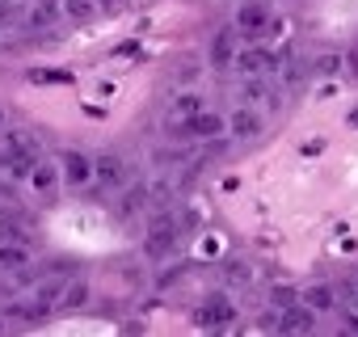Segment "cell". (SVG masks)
<instances>
[{"label":"cell","mask_w":358,"mask_h":337,"mask_svg":"<svg viewBox=\"0 0 358 337\" xmlns=\"http://www.w3.org/2000/svg\"><path fill=\"white\" fill-rule=\"evenodd\" d=\"M299 299H303L312 312H337V291H333L329 282H312V287H303Z\"/></svg>","instance_id":"cell-11"},{"label":"cell","mask_w":358,"mask_h":337,"mask_svg":"<svg viewBox=\"0 0 358 337\" xmlns=\"http://www.w3.org/2000/svg\"><path fill=\"white\" fill-rule=\"evenodd\" d=\"M199 110H207V101H203L199 93H182V97H173V106H169V122L190 118V114H199Z\"/></svg>","instance_id":"cell-15"},{"label":"cell","mask_w":358,"mask_h":337,"mask_svg":"<svg viewBox=\"0 0 358 337\" xmlns=\"http://www.w3.org/2000/svg\"><path fill=\"white\" fill-rule=\"evenodd\" d=\"M224 278H228V282H236V287H245L253 274H249V266H245V261H228V266H224Z\"/></svg>","instance_id":"cell-24"},{"label":"cell","mask_w":358,"mask_h":337,"mask_svg":"<svg viewBox=\"0 0 358 337\" xmlns=\"http://www.w3.org/2000/svg\"><path fill=\"white\" fill-rule=\"evenodd\" d=\"M173 249H177V232H148V245H143L148 257H169Z\"/></svg>","instance_id":"cell-18"},{"label":"cell","mask_w":358,"mask_h":337,"mask_svg":"<svg viewBox=\"0 0 358 337\" xmlns=\"http://www.w3.org/2000/svg\"><path fill=\"white\" fill-rule=\"evenodd\" d=\"M262 114L253 110V106H236L232 110V118H228V131H232V139H257L262 135Z\"/></svg>","instance_id":"cell-9"},{"label":"cell","mask_w":358,"mask_h":337,"mask_svg":"<svg viewBox=\"0 0 358 337\" xmlns=\"http://www.w3.org/2000/svg\"><path fill=\"white\" fill-rule=\"evenodd\" d=\"M341 68H345V59H341V55H333V51H329V55H320V59L312 64V72H316V76H337Z\"/></svg>","instance_id":"cell-23"},{"label":"cell","mask_w":358,"mask_h":337,"mask_svg":"<svg viewBox=\"0 0 358 337\" xmlns=\"http://www.w3.org/2000/svg\"><path fill=\"white\" fill-rule=\"evenodd\" d=\"M59 178H64V173H59V164H51V160H43V156H38L34 168H30V186H34L38 194H51V190L59 186Z\"/></svg>","instance_id":"cell-12"},{"label":"cell","mask_w":358,"mask_h":337,"mask_svg":"<svg viewBox=\"0 0 358 337\" xmlns=\"http://www.w3.org/2000/svg\"><path fill=\"white\" fill-rule=\"evenodd\" d=\"M0 122H5V110H0Z\"/></svg>","instance_id":"cell-30"},{"label":"cell","mask_w":358,"mask_h":337,"mask_svg":"<svg viewBox=\"0 0 358 337\" xmlns=\"http://www.w3.org/2000/svg\"><path fill=\"white\" fill-rule=\"evenodd\" d=\"M274 68H278V55L270 47H245L236 55V72L241 76H270Z\"/></svg>","instance_id":"cell-3"},{"label":"cell","mask_w":358,"mask_h":337,"mask_svg":"<svg viewBox=\"0 0 358 337\" xmlns=\"http://www.w3.org/2000/svg\"><path fill=\"white\" fill-rule=\"evenodd\" d=\"M89 303V287L76 278L72 287H64V295H59V308H68V312H76V308H85Z\"/></svg>","instance_id":"cell-20"},{"label":"cell","mask_w":358,"mask_h":337,"mask_svg":"<svg viewBox=\"0 0 358 337\" xmlns=\"http://www.w3.org/2000/svg\"><path fill=\"white\" fill-rule=\"evenodd\" d=\"M143 207H148V186H135V190L122 194V207H118V211H122V215H135V211H143Z\"/></svg>","instance_id":"cell-22"},{"label":"cell","mask_w":358,"mask_h":337,"mask_svg":"<svg viewBox=\"0 0 358 337\" xmlns=\"http://www.w3.org/2000/svg\"><path fill=\"white\" fill-rule=\"evenodd\" d=\"M59 17V0H34L30 5V26H51Z\"/></svg>","instance_id":"cell-19"},{"label":"cell","mask_w":358,"mask_h":337,"mask_svg":"<svg viewBox=\"0 0 358 337\" xmlns=\"http://www.w3.org/2000/svg\"><path fill=\"white\" fill-rule=\"evenodd\" d=\"M350 127H358V110H354V114H350Z\"/></svg>","instance_id":"cell-28"},{"label":"cell","mask_w":358,"mask_h":337,"mask_svg":"<svg viewBox=\"0 0 358 337\" xmlns=\"http://www.w3.org/2000/svg\"><path fill=\"white\" fill-rule=\"evenodd\" d=\"M345 64H350V76H358V51H350V55H345Z\"/></svg>","instance_id":"cell-27"},{"label":"cell","mask_w":358,"mask_h":337,"mask_svg":"<svg viewBox=\"0 0 358 337\" xmlns=\"http://www.w3.org/2000/svg\"><path fill=\"white\" fill-rule=\"evenodd\" d=\"M236 55H241V47H236V26H224V30L211 38V68H215V72H228V68H236Z\"/></svg>","instance_id":"cell-5"},{"label":"cell","mask_w":358,"mask_h":337,"mask_svg":"<svg viewBox=\"0 0 358 337\" xmlns=\"http://www.w3.org/2000/svg\"><path fill=\"white\" fill-rule=\"evenodd\" d=\"M333 291H337V308H341V312H358V278L345 274V278L333 282Z\"/></svg>","instance_id":"cell-17"},{"label":"cell","mask_w":358,"mask_h":337,"mask_svg":"<svg viewBox=\"0 0 358 337\" xmlns=\"http://www.w3.org/2000/svg\"><path fill=\"white\" fill-rule=\"evenodd\" d=\"M194 320H199L203 329H224V324L236 320V299L224 295V291H211V295L203 299V308L194 312Z\"/></svg>","instance_id":"cell-2"},{"label":"cell","mask_w":358,"mask_h":337,"mask_svg":"<svg viewBox=\"0 0 358 337\" xmlns=\"http://www.w3.org/2000/svg\"><path fill=\"white\" fill-rule=\"evenodd\" d=\"M270 22H274V9H270V5H245V9L236 13V30L249 34V38H262V34L270 30Z\"/></svg>","instance_id":"cell-7"},{"label":"cell","mask_w":358,"mask_h":337,"mask_svg":"<svg viewBox=\"0 0 358 337\" xmlns=\"http://www.w3.org/2000/svg\"><path fill=\"white\" fill-rule=\"evenodd\" d=\"M312 324H316V312H312L303 299H295L291 308H282V320H278L282 333H308Z\"/></svg>","instance_id":"cell-10"},{"label":"cell","mask_w":358,"mask_h":337,"mask_svg":"<svg viewBox=\"0 0 358 337\" xmlns=\"http://www.w3.org/2000/svg\"><path fill=\"white\" fill-rule=\"evenodd\" d=\"M5 152L9 156H26V160H38V139L30 131H9L5 135Z\"/></svg>","instance_id":"cell-13"},{"label":"cell","mask_w":358,"mask_h":337,"mask_svg":"<svg viewBox=\"0 0 358 337\" xmlns=\"http://www.w3.org/2000/svg\"><path fill=\"white\" fill-rule=\"evenodd\" d=\"M30 80L34 85H72V72H64V68H34Z\"/></svg>","instance_id":"cell-21"},{"label":"cell","mask_w":358,"mask_h":337,"mask_svg":"<svg viewBox=\"0 0 358 337\" xmlns=\"http://www.w3.org/2000/svg\"><path fill=\"white\" fill-rule=\"evenodd\" d=\"M59 173H64L68 186H89V182H93V160H89L85 152L72 148V152L59 156Z\"/></svg>","instance_id":"cell-6"},{"label":"cell","mask_w":358,"mask_h":337,"mask_svg":"<svg viewBox=\"0 0 358 337\" xmlns=\"http://www.w3.org/2000/svg\"><path fill=\"white\" fill-rule=\"evenodd\" d=\"M64 9H68L72 17H89V13H93V5H89V0H64Z\"/></svg>","instance_id":"cell-25"},{"label":"cell","mask_w":358,"mask_h":337,"mask_svg":"<svg viewBox=\"0 0 358 337\" xmlns=\"http://www.w3.org/2000/svg\"><path fill=\"white\" fill-rule=\"evenodd\" d=\"M47 312H51V299H43V295H38V299H26V303H13V308H9V316L34 320V324H38V320H47Z\"/></svg>","instance_id":"cell-16"},{"label":"cell","mask_w":358,"mask_h":337,"mask_svg":"<svg viewBox=\"0 0 358 337\" xmlns=\"http://www.w3.org/2000/svg\"><path fill=\"white\" fill-rule=\"evenodd\" d=\"M0 329H5V316H0Z\"/></svg>","instance_id":"cell-29"},{"label":"cell","mask_w":358,"mask_h":337,"mask_svg":"<svg viewBox=\"0 0 358 337\" xmlns=\"http://www.w3.org/2000/svg\"><path fill=\"white\" fill-rule=\"evenodd\" d=\"M182 160H186L182 152H169V148H160V152H156V164H182Z\"/></svg>","instance_id":"cell-26"},{"label":"cell","mask_w":358,"mask_h":337,"mask_svg":"<svg viewBox=\"0 0 358 337\" xmlns=\"http://www.w3.org/2000/svg\"><path fill=\"white\" fill-rule=\"evenodd\" d=\"M93 178L101 182V190H118V186L127 182V160H122L118 152H101V156L93 160Z\"/></svg>","instance_id":"cell-4"},{"label":"cell","mask_w":358,"mask_h":337,"mask_svg":"<svg viewBox=\"0 0 358 337\" xmlns=\"http://www.w3.org/2000/svg\"><path fill=\"white\" fill-rule=\"evenodd\" d=\"M224 127H228V122H224L215 110H199V114H190V118L169 122V135H177V139H215Z\"/></svg>","instance_id":"cell-1"},{"label":"cell","mask_w":358,"mask_h":337,"mask_svg":"<svg viewBox=\"0 0 358 337\" xmlns=\"http://www.w3.org/2000/svg\"><path fill=\"white\" fill-rule=\"evenodd\" d=\"M241 97L249 101V106H270V110H278V89L266 80V76H245V85H241Z\"/></svg>","instance_id":"cell-8"},{"label":"cell","mask_w":358,"mask_h":337,"mask_svg":"<svg viewBox=\"0 0 358 337\" xmlns=\"http://www.w3.org/2000/svg\"><path fill=\"white\" fill-rule=\"evenodd\" d=\"M0 270H9V274H17V270H30V249H26L22 241H13V245H0Z\"/></svg>","instance_id":"cell-14"}]
</instances>
